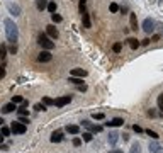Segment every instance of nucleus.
Returning a JSON list of instances; mask_svg holds the SVG:
<instances>
[{"label": "nucleus", "instance_id": "f03ea898", "mask_svg": "<svg viewBox=\"0 0 163 153\" xmlns=\"http://www.w3.org/2000/svg\"><path fill=\"white\" fill-rule=\"evenodd\" d=\"M38 43L41 44V48L43 49H51L54 48V41H51V38L48 34H39V39H38Z\"/></svg>", "mask_w": 163, "mask_h": 153}, {"label": "nucleus", "instance_id": "37998d69", "mask_svg": "<svg viewBox=\"0 0 163 153\" xmlns=\"http://www.w3.org/2000/svg\"><path fill=\"white\" fill-rule=\"evenodd\" d=\"M82 145V139L80 138H73V146H80Z\"/></svg>", "mask_w": 163, "mask_h": 153}, {"label": "nucleus", "instance_id": "412c9836", "mask_svg": "<svg viewBox=\"0 0 163 153\" xmlns=\"http://www.w3.org/2000/svg\"><path fill=\"white\" fill-rule=\"evenodd\" d=\"M48 7V0H38V10H44Z\"/></svg>", "mask_w": 163, "mask_h": 153}, {"label": "nucleus", "instance_id": "4be33fe9", "mask_svg": "<svg viewBox=\"0 0 163 153\" xmlns=\"http://www.w3.org/2000/svg\"><path fill=\"white\" fill-rule=\"evenodd\" d=\"M68 82H71V84H75V85H82V78L80 76H70Z\"/></svg>", "mask_w": 163, "mask_h": 153}, {"label": "nucleus", "instance_id": "864d4df0", "mask_svg": "<svg viewBox=\"0 0 163 153\" xmlns=\"http://www.w3.org/2000/svg\"><path fill=\"white\" fill-rule=\"evenodd\" d=\"M80 2H87V0H80Z\"/></svg>", "mask_w": 163, "mask_h": 153}, {"label": "nucleus", "instance_id": "e433bc0d", "mask_svg": "<svg viewBox=\"0 0 163 153\" xmlns=\"http://www.w3.org/2000/svg\"><path fill=\"white\" fill-rule=\"evenodd\" d=\"M19 121L22 124H27V123H29V116H19Z\"/></svg>", "mask_w": 163, "mask_h": 153}, {"label": "nucleus", "instance_id": "a18cd8bd", "mask_svg": "<svg viewBox=\"0 0 163 153\" xmlns=\"http://www.w3.org/2000/svg\"><path fill=\"white\" fill-rule=\"evenodd\" d=\"M0 150H2V152H7V150H9V146H7V145H0Z\"/></svg>", "mask_w": 163, "mask_h": 153}, {"label": "nucleus", "instance_id": "f8f14e48", "mask_svg": "<svg viewBox=\"0 0 163 153\" xmlns=\"http://www.w3.org/2000/svg\"><path fill=\"white\" fill-rule=\"evenodd\" d=\"M17 109V104H14V102H9V104H5L4 107H2V112L4 114H10L12 111H15Z\"/></svg>", "mask_w": 163, "mask_h": 153}, {"label": "nucleus", "instance_id": "9b49d317", "mask_svg": "<svg viewBox=\"0 0 163 153\" xmlns=\"http://www.w3.org/2000/svg\"><path fill=\"white\" fill-rule=\"evenodd\" d=\"M129 24H131V29H133V31H138V17H136L134 12L129 14Z\"/></svg>", "mask_w": 163, "mask_h": 153}, {"label": "nucleus", "instance_id": "bb28decb", "mask_svg": "<svg viewBox=\"0 0 163 153\" xmlns=\"http://www.w3.org/2000/svg\"><path fill=\"white\" fill-rule=\"evenodd\" d=\"M12 102L14 104H22V102H24V97H22V95H14Z\"/></svg>", "mask_w": 163, "mask_h": 153}, {"label": "nucleus", "instance_id": "3c124183", "mask_svg": "<svg viewBox=\"0 0 163 153\" xmlns=\"http://www.w3.org/2000/svg\"><path fill=\"white\" fill-rule=\"evenodd\" d=\"M110 153H122L121 150H114V152H110Z\"/></svg>", "mask_w": 163, "mask_h": 153}, {"label": "nucleus", "instance_id": "f257e3e1", "mask_svg": "<svg viewBox=\"0 0 163 153\" xmlns=\"http://www.w3.org/2000/svg\"><path fill=\"white\" fill-rule=\"evenodd\" d=\"M4 26H5V34H7V39L15 44V41L19 39V27H17V24L12 21V19H5L4 21Z\"/></svg>", "mask_w": 163, "mask_h": 153}, {"label": "nucleus", "instance_id": "5701e85b", "mask_svg": "<svg viewBox=\"0 0 163 153\" xmlns=\"http://www.w3.org/2000/svg\"><path fill=\"white\" fill-rule=\"evenodd\" d=\"M82 136H83L82 139H83V141H87V143H90V141L94 139V134H92V133H83Z\"/></svg>", "mask_w": 163, "mask_h": 153}, {"label": "nucleus", "instance_id": "f704fd0d", "mask_svg": "<svg viewBox=\"0 0 163 153\" xmlns=\"http://www.w3.org/2000/svg\"><path fill=\"white\" fill-rule=\"evenodd\" d=\"M109 9H110V12H117V10H119V5H117V4H114V2H112V4H110V5H109Z\"/></svg>", "mask_w": 163, "mask_h": 153}, {"label": "nucleus", "instance_id": "473e14b6", "mask_svg": "<svg viewBox=\"0 0 163 153\" xmlns=\"http://www.w3.org/2000/svg\"><path fill=\"white\" fill-rule=\"evenodd\" d=\"M156 102H158V109H162L163 111V94L158 95V100H156Z\"/></svg>", "mask_w": 163, "mask_h": 153}, {"label": "nucleus", "instance_id": "2eb2a0df", "mask_svg": "<svg viewBox=\"0 0 163 153\" xmlns=\"http://www.w3.org/2000/svg\"><path fill=\"white\" fill-rule=\"evenodd\" d=\"M71 76H80V78H83V76H87V71L82 68H73L71 70Z\"/></svg>", "mask_w": 163, "mask_h": 153}, {"label": "nucleus", "instance_id": "a211bd4d", "mask_svg": "<svg viewBox=\"0 0 163 153\" xmlns=\"http://www.w3.org/2000/svg\"><path fill=\"white\" fill-rule=\"evenodd\" d=\"M10 133H12V129H10V128H7V126H0V134H2L4 138L10 136Z\"/></svg>", "mask_w": 163, "mask_h": 153}, {"label": "nucleus", "instance_id": "aec40b11", "mask_svg": "<svg viewBox=\"0 0 163 153\" xmlns=\"http://www.w3.org/2000/svg\"><path fill=\"white\" fill-rule=\"evenodd\" d=\"M51 21H53L54 24H60V22L63 21V17H61L60 14H56V12H54V14H51Z\"/></svg>", "mask_w": 163, "mask_h": 153}, {"label": "nucleus", "instance_id": "4c0bfd02", "mask_svg": "<svg viewBox=\"0 0 163 153\" xmlns=\"http://www.w3.org/2000/svg\"><path fill=\"white\" fill-rule=\"evenodd\" d=\"M102 131V126H92V129H90V133H100Z\"/></svg>", "mask_w": 163, "mask_h": 153}, {"label": "nucleus", "instance_id": "49530a36", "mask_svg": "<svg viewBox=\"0 0 163 153\" xmlns=\"http://www.w3.org/2000/svg\"><path fill=\"white\" fill-rule=\"evenodd\" d=\"M149 43H151L149 39H143V43H141V44H144V46H146V44H149Z\"/></svg>", "mask_w": 163, "mask_h": 153}, {"label": "nucleus", "instance_id": "603ef678", "mask_svg": "<svg viewBox=\"0 0 163 153\" xmlns=\"http://www.w3.org/2000/svg\"><path fill=\"white\" fill-rule=\"evenodd\" d=\"M2 141H4V136H2V134H0V145H2Z\"/></svg>", "mask_w": 163, "mask_h": 153}, {"label": "nucleus", "instance_id": "a878e982", "mask_svg": "<svg viewBox=\"0 0 163 153\" xmlns=\"http://www.w3.org/2000/svg\"><path fill=\"white\" fill-rule=\"evenodd\" d=\"M146 134H148L149 138H153V139H158L160 136H158V133H155L153 129H146Z\"/></svg>", "mask_w": 163, "mask_h": 153}, {"label": "nucleus", "instance_id": "7c9ffc66", "mask_svg": "<svg viewBox=\"0 0 163 153\" xmlns=\"http://www.w3.org/2000/svg\"><path fill=\"white\" fill-rule=\"evenodd\" d=\"M43 104H46V105H54V99L44 97V99H43Z\"/></svg>", "mask_w": 163, "mask_h": 153}, {"label": "nucleus", "instance_id": "de8ad7c7", "mask_svg": "<svg viewBox=\"0 0 163 153\" xmlns=\"http://www.w3.org/2000/svg\"><path fill=\"white\" fill-rule=\"evenodd\" d=\"M158 27H160V32H162V36H163V22L162 24H158Z\"/></svg>", "mask_w": 163, "mask_h": 153}, {"label": "nucleus", "instance_id": "7ed1b4c3", "mask_svg": "<svg viewBox=\"0 0 163 153\" xmlns=\"http://www.w3.org/2000/svg\"><path fill=\"white\" fill-rule=\"evenodd\" d=\"M155 27H156V24L151 17H146V19L143 21V31H144L146 34H151V32L155 31Z\"/></svg>", "mask_w": 163, "mask_h": 153}, {"label": "nucleus", "instance_id": "c03bdc74", "mask_svg": "<svg viewBox=\"0 0 163 153\" xmlns=\"http://www.w3.org/2000/svg\"><path fill=\"white\" fill-rule=\"evenodd\" d=\"M133 129H134L136 133H143V128H141V126H138V124L133 126Z\"/></svg>", "mask_w": 163, "mask_h": 153}, {"label": "nucleus", "instance_id": "393cba45", "mask_svg": "<svg viewBox=\"0 0 163 153\" xmlns=\"http://www.w3.org/2000/svg\"><path fill=\"white\" fill-rule=\"evenodd\" d=\"M158 148H160V145H158L156 141H151V143H149V152H151V153H155Z\"/></svg>", "mask_w": 163, "mask_h": 153}, {"label": "nucleus", "instance_id": "39448f33", "mask_svg": "<svg viewBox=\"0 0 163 153\" xmlns=\"http://www.w3.org/2000/svg\"><path fill=\"white\" fill-rule=\"evenodd\" d=\"M51 60H53V55H51L49 49H43L39 55H38V61H41V63H48V61H51Z\"/></svg>", "mask_w": 163, "mask_h": 153}, {"label": "nucleus", "instance_id": "4468645a", "mask_svg": "<svg viewBox=\"0 0 163 153\" xmlns=\"http://www.w3.org/2000/svg\"><path fill=\"white\" fill-rule=\"evenodd\" d=\"M82 22H83V27H85V29L92 27V22H90V15H88V12L82 14Z\"/></svg>", "mask_w": 163, "mask_h": 153}, {"label": "nucleus", "instance_id": "6e6552de", "mask_svg": "<svg viewBox=\"0 0 163 153\" xmlns=\"http://www.w3.org/2000/svg\"><path fill=\"white\" fill-rule=\"evenodd\" d=\"M71 102V97L70 95H63V97H58L56 100H54V105L56 107H63V105H66Z\"/></svg>", "mask_w": 163, "mask_h": 153}, {"label": "nucleus", "instance_id": "58836bf2", "mask_svg": "<svg viewBox=\"0 0 163 153\" xmlns=\"http://www.w3.org/2000/svg\"><path fill=\"white\" fill-rule=\"evenodd\" d=\"M82 126H85V128H88V129H92V123H90V121H87V119H85V121H82Z\"/></svg>", "mask_w": 163, "mask_h": 153}, {"label": "nucleus", "instance_id": "b1692460", "mask_svg": "<svg viewBox=\"0 0 163 153\" xmlns=\"http://www.w3.org/2000/svg\"><path fill=\"white\" fill-rule=\"evenodd\" d=\"M48 12H51V14H54L56 12V4L54 2H48Z\"/></svg>", "mask_w": 163, "mask_h": 153}, {"label": "nucleus", "instance_id": "8fccbe9b", "mask_svg": "<svg viewBox=\"0 0 163 153\" xmlns=\"http://www.w3.org/2000/svg\"><path fill=\"white\" fill-rule=\"evenodd\" d=\"M4 123H5V121H4V119L0 118V126H4Z\"/></svg>", "mask_w": 163, "mask_h": 153}, {"label": "nucleus", "instance_id": "cd10ccee", "mask_svg": "<svg viewBox=\"0 0 163 153\" xmlns=\"http://www.w3.org/2000/svg\"><path fill=\"white\" fill-rule=\"evenodd\" d=\"M104 118H105V114H104V112H94V119H95V121H102Z\"/></svg>", "mask_w": 163, "mask_h": 153}, {"label": "nucleus", "instance_id": "ddd939ff", "mask_svg": "<svg viewBox=\"0 0 163 153\" xmlns=\"http://www.w3.org/2000/svg\"><path fill=\"white\" fill-rule=\"evenodd\" d=\"M49 139H51V143H60V141H63V133H61V131H54Z\"/></svg>", "mask_w": 163, "mask_h": 153}, {"label": "nucleus", "instance_id": "c756f323", "mask_svg": "<svg viewBox=\"0 0 163 153\" xmlns=\"http://www.w3.org/2000/svg\"><path fill=\"white\" fill-rule=\"evenodd\" d=\"M121 49H122V44H121V43H115L114 46H112V51H114V53H121Z\"/></svg>", "mask_w": 163, "mask_h": 153}, {"label": "nucleus", "instance_id": "dca6fc26", "mask_svg": "<svg viewBox=\"0 0 163 153\" xmlns=\"http://www.w3.org/2000/svg\"><path fill=\"white\" fill-rule=\"evenodd\" d=\"M66 131L70 133V134H78V133H80V128H78L76 124H70L66 128Z\"/></svg>", "mask_w": 163, "mask_h": 153}, {"label": "nucleus", "instance_id": "c9c22d12", "mask_svg": "<svg viewBox=\"0 0 163 153\" xmlns=\"http://www.w3.org/2000/svg\"><path fill=\"white\" fill-rule=\"evenodd\" d=\"M78 9H80V14H85V12H87V7H85V2H80V5H78Z\"/></svg>", "mask_w": 163, "mask_h": 153}, {"label": "nucleus", "instance_id": "423d86ee", "mask_svg": "<svg viewBox=\"0 0 163 153\" xmlns=\"http://www.w3.org/2000/svg\"><path fill=\"white\" fill-rule=\"evenodd\" d=\"M7 9H9V12H10L14 17L20 15V12H22V10H20V7L17 5V4H14V2H9V4H7Z\"/></svg>", "mask_w": 163, "mask_h": 153}, {"label": "nucleus", "instance_id": "6ab92c4d", "mask_svg": "<svg viewBox=\"0 0 163 153\" xmlns=\"http://www.w3.org/2000/svg\"><path fill=\"white\" fill-rule=\"evenodd\" d=\"M128 43H129V46H131L133 49H136L138 46H139V41H138V39H134V38H129Z\"/></svg>", "mask_w": 163, "mask_h": 153}, {"label": "nucleus", "instance_id": "72a5a7b5", "mask_svg": "<svg viewBox=\"0 0 163 153\" xmlns=\"http://www.w3.org/2000/svg\"><path fill=\"white\" fill-rule=\"evenodd\" d=\"M34 109H36V111H46V104H36L34 105Z\"/></svg>", "mask_w": 163, "mask_h": 153}, {"label": "nucleus", "instance_id": "1a4fd4ad", "mask_svg": "<svg viewBox=\"0 0 163 153\" xmlns=\"http://www.w3.org/2000/svg\"><path fill=\"white\" fill-rule=\"evenodd\" d=\"M46 34L51 38V39H58V36H60V32H58V29L54 27L53 24L51 26H46Z\"/></svg>", "mask_w": 163, "mask_h": 153}, {"label": "nucleus", "instance_id": "a19ab883", "mask_svg": "<svg viewBox=\"0 0 163 153\" xmlns=\"http://www.w3.org/2000/svg\"><path fill=\"white\" fill-rule=\"evenodd\" d=\"M9 53H10V55H15V53H17V46H15V44H12V46L9 48Z\"/></svg>", "mask_w": 163, "mask_h": 153}, {"label": "nucleus", "instance_id": "0eeeda50", "mask_svg": "<svg viewBox=\"0 0 163 153\" xmlns=\"http://www.w3.org/2000/svg\"><path fill=\"white\" fill-rule=\"evenodd\" d=\"M119 136H121L119 133L110 131V133H109V136H107V143L110 146H115V145H117V141H119Z\"/></svg>", "mask_w": 163, "mask_h": 153}, {"label": "nucleus", "instance_id": "9d476101", "mask_svg": "<svg viewBox=\"0 0 163 153\" xmlns=\"http://www.w3.org/2000/svg\"><path fill=\"white\" fill-rule=\"evenodd\" d=\"M104 124L107 126V128H117V126L124 124V119L122 118H114L112 121H107V123H104Z\"/></svg>", "mask_w": 163, "mask_h": 153}, {"label": "nucleus", "instance_id": "20e7f679", "mask_svg": "<svg viewBox=\"0 0 163 153\" xmlns=\"http://www.w3.org/2000/svg\"><path fill=\"white\" fill-rule=\"evenodd\" d=\"M10 129H12L14 134H24V133L27 131L26 124H22L20 121H14L12 124H10Z\"/></svg>", "mask_w": 163, "mask_h": 153}, {"label": "nucleus", "instance_id": "2f4dec72", "mask_svg": "<svg viewBox=\"0 0 163 153\" xmlns=\"http://www.w3.org/2000/svg\"><path fill=\"white\" fill-rule=\"evenodd\" d=\"M17 112H19V116H29V111H27L24 105H22V107H20V109H19Z\"/></svg>", "mask_w": 163, "mask_h": 153}, {"label": "nucleus", "instance_id": "ea45409f", "mask_svg": "<svg viewBox=\"0 0 163 153\" xmlns=\"http://www.w3.org/2000/svg\"><path fill=\"white\" fill-rule=\"evenodd\" d=\"M160 38H162V34H153L149 41H151V43H156V41H160Z\"/></svg>", "mask_w": 163, "mask_h": 153}, {"label": "nucleus", "instance_id": "f3484780", "mask_svg": "<svg viewBox=\"0 0 163 153\" xmlns=\"http://www.w3.org/2000/svg\"><path fill=\"white\" fill-rule=\"evenodd\" d=\"M129 153H141V145H139L138 141H134V143L131 145V150H129Z\"/></svg>", "mask_w": 163, "mask_h": 153}, {"label": "nucleus", "instance_id": "79ce46f5", "mask_svg": "<svg viewBox=\"0 0 163 153\" xmlns=\"http://www.w3.org/2000/svg\"><path fill=\"white\" fill-rule=\"evenodd\" d=\"M4 76H5V66L2 65V66H0V80H2Z\"/></svg>", "mask_w": 163, "mask_h": 153}, {"label": "nucleus", "instance_id": "09e8293b", "mask_svg": "<svg viewBox=\"0 0 163 153\" xmlns=\"http://www.w3.org/2000/svg\"><path fill=\"white\" fill-rule=\"evenodd\" d=\"M155 153H163V148H162V146H160V148H158V150H156Z\"/></svg>", "mask_w": 163, "mask_h": 153}, {"label": "nucleus", "instance_id": "c85d7f7f", "mask_svg": "<svg viewBox=\"0 0 163 153\" xmlns=\"http://www.w3.org/2000/svg\"><path fill=\"white\" fill-rule=\"evenodd\" d=\"M5 56H7V48H5V44H2V46H0V58L4 60Z\"/></svg>", "mask_w": 163, "mask_h": 153}]
</instances>
